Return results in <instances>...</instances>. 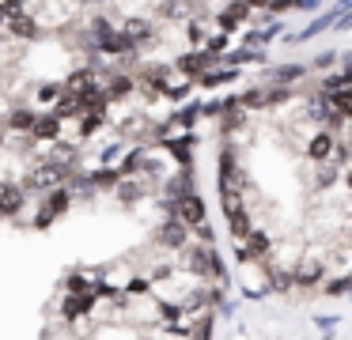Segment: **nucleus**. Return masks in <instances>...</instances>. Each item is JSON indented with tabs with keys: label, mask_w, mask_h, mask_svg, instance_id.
I'll use <instances>...</instances> for the list:
<instances>
[{
	"label": "nucleus",
	"mask_w": 352,
	"mask_h": 340,
	"mask_svg": "<svg viewBox=\"0 0 352 340\" xmlns=\"http://www.w3.org/2000/svg\"><path fill=\"white\" fill-rule=\"evenodd\" d=\"M4 15H8V30H12L16 38H38V34H42V30L34 27V19L23 12V8H12V12H4Z\"/></svg>",
	"instance_id": "1"
},
{
	"label": "nucleus",
	"mask_w": 352,
	"mask_h": 340,
	"mask_svg": "<svg viewBox=\"0 0 352 340\" xmlns=\"http://www.w3.org/2000/svg\"><path fill=\"white\" fill-rule=\"evenodd\" d=\"M170 204H175V212L186 219V223H193V227L205 223V204H201V196H190V193H186L182 201H170Z\"/></svg>",
	"instance_id": "2"
},
{
	"label": "nucleus",
	"mask_w": 352,
	"mask_h": 340,
	"mask_svg": "<svg viewBox=\"0 0 352 340\" xmlns=\"http://www.w3.org/2000/svg\"><path fill=\"white\" fill-rule=\"evenodd\" d=\"M160 242L163 246H170V249H178V246H186V227L178 223V219H170L167 227L160 231Z\"/></svg>",
	"instance_id": "3"
},
{
	"label": "nucleus",
	"mask_w": 352,
	"mask_h": 340,
	"mask_svg": "<svg viewBox=\"0 0 352 340\" xmlns=\"http://www.w3.org/2000/svg\"><path fill=\"white\" fill-rule=\"evenodd\" d=\"M95 306V295H72L69 302H65V317H80V314H87V310Z\"/></svg>",
	"instance_id": "4"
},
{
	"label": "nucleus",
	"mask_w": 352,
	"mask_h": 340,
	"mask_svg": "<svg viewBox=\"0 0 352 340\" xmlns=\"http://www.w3.org/2000/svg\"><path fill=\"white\" fill-rule=\"evenodd\" d=\"M61 166H57V163H46V166H38V174H34V178H31V185H57V181H61Z\"/></svg>",
	"instance_id": "5"
},
{
	"label": "nucleus",
	"mask_w": 352,
	"mask_h": 340,
	"mask_svg": "<svg viewBox=\"0 0 352 340\" xmlns=\"http://www.w3.org/2000/svg\"><path fill=\"white\" fill-rule=\"evenodd\" d=\"M246 12H250V8H246V4H243V0H235V4H231V8H228V12H223V15H220V27H228V30H235V27H239V23H243V19H246Z\"/></svg>",
	"instance_id": "6"
},
{
	"label": "nucleus",
	"mask_w": 352,
	"mask_h": 340,
	"mask_svg": "<svg viewBox=\"0 0 352 340\" xmlns=\"http://www.w3.org/2000/svg\"><path fill=\"white\" fill-rule=\"evenodd\" d=\"M333 136H329V133H318V136H314V140H311V148H307V151H311V159H326V155H333Z\"/></svg>",
	"instance_id": "7"
},
{
	"label": "nucleus",
	"mask_w": 352,
	"mask_h": 340,
	"mask_svg": "<svg viewBox=\"0 0 352 340\" xmlns=\"http://www.w3.org/2000/svg\"><path fill=\"white\" fill-rule=\"evenodd\" d=\"M228 223H231V234H239V238H246V234H250V216H246L243 208H231L228 212Z\"/></svg>",
	"instance_id": "8"
},
{
	"label": "nucleus",
	"mask_w": 352,
	"mask_h": 340,
	"mask_svg": "<svg viewBox=\"0 0 352 340\" xmlns=\"http://www.w3.org/2000/svg\"><path fill=\"white\" fill-rule=\"evenodd\" d=\"M246 238H250V249H243L246 257H261V253H269V246H273L265 231H250V234H246Z\"/></svg>",
	"instance_id": "9"
},
{
	"label": "nucleus",
	"mask_w": 352,
	"mask_h": 340,
	"mask_svg": "<svg viewBox=\"0 0 352 340\" xmlns=\"http://www.w3.org/2000/svg\"><path fill=\"white\" fill-rule=\"evenodd\" d=\"M19 208H23V193H19V189H4V193H0V212L12 216V212H19Z\"/></svg>",
	"instance_id": "10"
},
{
	"label": "nucleus",
	"mask_w": 352,
	"mask_h": 340,
	"mask_svg": "<svg viewBox=\"0 0 352 340\" xmlns=\"http://www.w3.org/2000/svg\"><path fill=\"white\" fill-rule=\"evenodd\" d=\"M31 128L42 136V140H46V136H57V128H61V117H57V113H54V117H34Z\"/></svg>",
	"instance_id": "11"
},
{
	"label": "nucleus",
	"mask_w": 352,
	"mask_h": 340,
	"mask_svg": "<svg viewBox=\"0 0 352 340\" xmlns=\"http://www.w3.org/2000/svg\"><path fill=\"white\" fill-rule=\"evenodd\" d=\"M178 68H186V72H205V68H208V53H190V57L178 60Z\"/></svg>",
	"instance_id": "12"
},
{
	"label": "nucleus",
	"mask_w": 352,
	"mask_h": 340,
	"mask_svg": "<svg viewBox=\"0 0 352 340\" xmlns=\"http://www.w3.org/2000/svg\"><path fill=\"white\" fill-rule=\"evenodd\" d=\"M133 91V83L125 80V76H118L114 83H107V91H102V98H122V95H129Z\"/></svg>",
	"instance_id": "13"
},
{
	"label": "nucleus",
	"mask_w": 352,
	"mask_h": 340,
	"mask_svg": "<svg viewBox=\"0 0 352 340\" xmlns=\"http://www.w3.org/2000/svg\"><path fill=\"white\" fill-rule=\"evenodd\" d=\"M318 276H322V264H314V261H307L303 269L296 272V280H299V284H314Z\"/></svg>",
	"instance_id": "14"
},
{
	"label": "nucleus",
	"mask_w": 352,
	"mask_h": 340,
	"mask_svg": "<svg viewBox=\"0 0 352 340\" xmlns=\"http://www.w3.org/2000/svg\"><path fill=\"white\" fill-rule=\"evenodd\" d=\"M65 204H69V193H65V189H57V193L46 201V216H57V212H65Z\"/></svg>",
	"instance_id": "15"
},
{
	"label": "nucleus",
	"mask_w": 352,
	"mask_h": 340,
	"mask_svg": "<svg viewBox=\"0 0 352 340\" xmlns=\"http://www.w3.org/2000/svg\"><path fill=\"white\" fill-rule=\"evenodd\" d=\"M76 110H84V102H80V95H69L61 106H57V117H72Z\"/></svg>",
	"instance_id": "16"
},
{
	"label": "nucleus",
	"mask_w": 352,
	"mask_h": 340,
	"mask_svg": "<svg viewBox=\"0 0 352 340\" xmlns=\"http://www.w3.org/2000/svg\"><path fill=\"white\" fill-rule=\"evenodd\" d=\"M8 125H12V128H31V125H34V113H31V110H16V113L8 117Z\"/></svg>",
	"instance_id": "17"
},
{
	"label": "nucleus",
	"mask_w": 352,
	"mask_h": 340,
	"mask_svg": "<svg viewBox=\"0 0 352 340\" xmlns=\"http://www.w3.org/2000/svg\"><path fill=\"white\" fill-rule=\"evenodd\" d=\"M190 144H193V140H190V136H186V140H175V144H167V148L175 151V155L182 159V163H190Z\"/></svg>",
	"instance_id": "18"
},
{
	"label": "nucleus",
	"mask_w": 352,
	"mask_h": 340,
	"mask_svg": "<svg viewBox=\"0 0 352 340\" xmlns=\"http://www.w3.org/2000/svg\"><path fill=\"white\" fill-rule=\"evenodd\" d=\"M228 80H235V72H208V76H201L205 87H216V83H228Z\"/></svg>",
	"instance_id": "19"
},
{
	"label": "nucleus",
	"mask_w": 352,
	"mask_h": 340,
	"mask_svg": "<svg viewBox=\"0 0 352 340\" xmlns=\"http://www.w3.org/2000/svg\"><path fill=\"white\" fill-rule=\"evenodd\" d=\"M118 178H122L118 170H99V174H95V181H99V185H114Z\"/></svg>",
	"instance_id": "20"
},
{
	"label": "nucleus",
	"mask_w": 352,
	"mask_h": 340,
	"mask_svg": "<svg viewBox=\"0 0 352 340\" xmlns=\"http://www.w3.org/2000/svg\"><path fill=\"white\" fill-rule=\"evenodd\" d=\"M38 95H42V102H50V98L61 95V87H57V83H50V87H42V91H38Z\"/></svg>",
	"instance_id": "21"
},
{
	"label": "nucleus",
	"mask_w": 352,
	"mask_h": 340,
	"mask_svg": "<svg viewBox=\"0 0 352 340\" xmlns=\"http://www.w3.org/2000/svg\"><path fill=\"white\" fill-rule=\"evenodd\" d=\"M148 291V280H133L129 284V295H144Z\"/></svg>",
	"instance_id": "22"
},
{
	"label": "nucleus",
	"mask_w": 352,
	"mask_h": 340,
	"mask_svg": "<svg viewBox=\"0 0 352 340\" xmlns=\"http://www.w3.org/2000/svg\"><path fill=\"white\" fill-rule=\"evenodd\" d=\"M344 287H349V280H337V284H329V287H326V291H329V295H341Z\"/></svg>",
	"instance_id": "23"
},
{
	"label": "nucleus",
	"mask_w": 352,
	"mask_h": 340,
	"mask_svg": "<svg viewBox=\"0 0 352 340\" xmlns=\"http://www.w3.org/2000/svg\"><path fill=\"white\" fill-rule=\"evenodd\" d=\"M69 287H72V291H84L87 280H84V276H72V280H69Z\"/></svg>",
	"instance_id": "24"
},
{
	"label": "nucleus",
	"mask_w": 352,
	"mask_h": 340,
	"mask_svg": "<svg viewBox=\"0 0 352 340\" xmlns=\"http://www.w3.org/2000/svg\"><path fill=\"white\" fill-rule=\"evenodd\" d=\"M137 193H140L137 185H122V196H125V201H133V196H137Z\"/></svg>",
	"instance_id": "25"
},
{
	"label": "nucleus",
	"mask_w": 352,
	"mask_h": 340,
	"mask_svg": "<svg viewBox=\"0 0 352 340\" xmlns=\"http://www.w3.org/2000/svg\"><path fill=\"white\" fill-rule=\"evenodd\" d=\"M243 4H246V8H258V4H261V8H265V4H269V0H243Z\"/></svg>",
	"instance_id": "26"
},
{
	"label": "nucleus",
	"mask_w": 352,
	"mask_h": 340,
	"mask_svg": "<svg viewBox=\"0 0 352 340\" xmlns=\"http://www.w3.org/2000/svg\"><path fill=\"white\" fill-rule=\"evenodd\" d=\"M0 23H4V8H0Z\"/></svg>",
	"instance_id": "27"
}]
</instances>
